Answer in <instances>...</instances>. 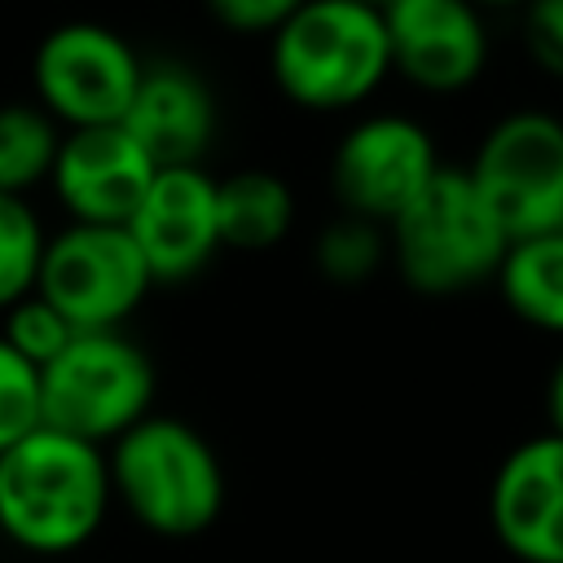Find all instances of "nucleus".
Listing matches in <instances>:
<instances>
[{
	"label": "nucleus",
	"instance_id": "17",
	"mask_svg": "<svg viewBox=\"0 0 563 563\" xmlns=\"http://www.w3.org/2000/svg\"><path fill=\"white\" fill-rule=\"evenodd\" d=\"M57 145H62V128L35 101H4L0 106V194L26 198L35 185H44L53 172Z\"/></svg>",
	"mask_w": 563,
	"mask_h": 563
},
{
	"label": "nucleus",
	"instance_id": "18",
	"mask_svg": "<svg viewBox=\"0 0 563 563\" xmlns=\"http://www.w3.org/2000/svg\"><path fill=\"white\" fill-rule=\"evenodd\" d=\"M44 242L48 233L31 202L18 194H0V312L35 290Z\"/></svg>",
	"mask_w": 563,
	"mask_h": 563
},
{
	"label": "nucleus",
	"instance_id": "10",
	"mask_svg": "<svg viewBox=\"0 0 563 563\" xmlns=\"http://www.w3.org/2000/svg\"><path fill=\"white\" fill-rule=\"evenodd\" d=\"M123 229L141 251L154 286L198 277L220 251L216 180L202 167H158Z\"/></svg>",
	"mask_w": 563,
	"mask_h": 563
},
{
	"label": "nucleus",
	"instance_id": "5",
	"mask_svg": "<svg viewBox=\"0 0 563 563\" xmlns=\"http://www.w3.org/2000/svg\"><path fill=\"white\" fill-rule=\"evenodd\" d=\"M154 361L123 330L75 334L40 369V427L84 444H114L154 409Z\"/></svg>",
	"mask_w": 563,
	"mask_h": 563
},
{
	"label": "nucleus",
	"instance_id": "25",
	"mask_svg": "<svg viewBox=\"0 0 563 563\" xmlns=\"http://www.w3.org/2000/svg\"><path fill=\"white\" fill-rule=\"evenodd\" d=\"M471 4H475V9H515V4L523 9L528 0H471Z\"/></svg>",
	"mask_w": 563,
	"mask_h": 563
},
{
	"label": "nucleus",
	"instance_id": "11",
	"mask_svg": "<svg viewBox=\"0 0 563 563\" xmlns=\"http://www.w3.org/2000/svg\"><path fill=\"white\" fill-rule=\"evenodd\" d=\"M387 62L413 88L462 92L484 75L488 31L471 0H387Z\"/></svg>",
	"mask_w": 563,
	"mask_h": 563
},
{
	"label": "nucleus",
	"instance_id": "22",
	"mask_svg": "<svg viewBox=\"0 0 563 563\" xmlns=\"http://www.w3.org/2000/svg\"><path fill=\"white\" fill-rule=\"evenodd\" d=\"M523 44H528V57L563 79V0H528L523 4Z\"/></svg>",
	"mask_w": 563,
	"mask_h": 563
},
{
	"label": "nucleus",
	"instance_id": "23",
	"mask_svg": "<svg viewBox=\"0 0 563 563\" xmlns=\"http://www.w3.org/2000/svg\"><path fill=\"white\" fill-rule=\"evenodd\" d=\"M303 0H207L211 18L242 35H273Z\"/></svg>",
	"mask_w": 563,
	"mask_h": 563
},
{
	"label": "nucleus",
	"instance_id": "16",
	"mask_svg": "<svg viewBox=\"0 0 563 563\" xmlns=\"http://www.w3.org/2000/svg\"><path fill=\"white\" fill-rule=\"evenodd\" d=\"M493 282L519 321L563 334V229L510 242Z\"/></svg>",
	"mask_w": 563,
	"mask_h": 563
},
{
	"label": "nucleus",
	"instance_id": "19",
	"mask_svg": "<svg viewBox=\"0 0 563 563\" xmlns=\"http://www.w3.org/2000/svg\"><path fill=\"white\" fill-rule=\"evenodd\" d=\"M378 260H383V224H369L347 211L334 224H325L317 242V268L339 286L365 282L378 268Z\"/></svg>",
	"mask_w": 563,
	"mask_h": 563
},
{
	"label": "nucleus",
	"instance_id": "15",
	"mask_svg": "<svg viewBox=\"0 0 563 563\" xmlns=\"http://www.w3.org/2000/svg\"><path fill=\"white\" fill-rule=\"evenodd\" d=\"M295 194L277 172L242 167L216 180V224L220 246L233 251H268L290 233Z\"/></svg>",
	"mask_w": 563,
	"mask_h": 563
},
{
	"label": "nucleus",
	"instance_id": "2",
	"mask_svg": "<svg viewBox=\"0 0 563 563\" xmlns=\"http://www.w3.org/2000/svg\"><path fill=\"white\" fill-rule=\"evenodd\" d=\"M110 497L158 537H198L224 510V466L202 431L150 413L123 431L110 453Z\"/></svg>",
	"mask_w": 563,
	"mask_h": 563
},
{
	"label": "nucleus",
	"instance_id": "26",
	"mask_svg": "<svg viewBox=\"0 0 563 563\" xmlns=\"http://www.w3.org/2000/svg\"><path fill=\"white\" fill-rule=\"evenodd\" d=\"M361 4H374V9H383V4H387V0H361Z\"/></svg>",
	"mask_w": 563,
	"mask_h": 563
},
{
	"label": "nucleus",
	"instance_id": "4",
	"mask_svg": "<svg viewBox=\"0 0 563 563\" xmlns=\"http://www.w3.org/2000/svg\"><path fill=\"white\" fill-rule=\"evenodd\" d=\"M506 246V233L457 167H440L427 189L387 224L396 273L418 295H462L493 282Z\"/></svg>",
	"mask_w": 563,
	"mask_h": 563
},
{
	"label": "nucleus",
	"instance_id": "14",
	"mask_svg": "<svg viewBox=\"0 0 563 563\" xmlns=\"http://www.w3.org/2000/svg\"><path fill=\"white\" fill-rule=\"evenodd\" d=\"M154 167H202L216 136V97L207 79L180 62L141 66L136 92L119 123Z\"/></svg>",
	"mask_w": 563,
	"mask_h": 563
},
{
	"label": "nucleus",
	"instance_id": "3",
	"mask_svg": "<svg viewBox=\"0 0 563 563\" xmlns=\"http://www.w3.org/2000/svg\"><path fill=\"white\" fill-rule=\"evenodd\" d=\"M268 66L277 88L303 110L361 106L391 75L383 9L361 0H303L268 35Z\"/></svg>",
	"mask_w": 563,
	"mask_h": 563
},
{
	"label": "nucleus",
	"instance_id": "24",
	"mask_svg": "<svg viewBox=\"0 0 563 563\" xmlns=\"http://www.w3.org/2000/svg\"><path fill=\"white\" fill-rule=\"evenodd\" d=\"M545 405H550V431L563 435V356L550 374V391H545Z\"/></svg>",
	"mask_w": 563,
	"mask_h": 563
},
{
	"label": "nucleus",
	"instance_id": "8",
	"mask_svg": "<svg viewBox=\"0 0 563 563\" xmlns=\"http://www.w3.org/2000/svg\"><path fill=\"white\" fill-rule=\"evenodd\" d=\"M154 290V277L119 224H66L44 242L35 295L48 299L75 334L123 330Z\"/></svg>",
	"mask_w": 563,
	"mask_h": 563
},
{
	"label": "nucleus",
	"instance_id": "6",
	"mask_svg": "<svg viewBox=\"0 0 563 563\" xmlns=\"http://www.w3.org/2000/svg\"><path fill=\"white\" fill-rule=\"evenodd\" d=\"M462 172L506 242L563 229V119L545 110L497 119Z\"/></svg>",
	"mask_w": 563,
	"mask_h": 563
},
{
	"label": "nucleus",
	"instance_id": "21",
	"mask_svg": "<svg viewBox=\"0 0 563 563\" xmlns=\"http://www.w3.org/2000/svg\"><path fill=\"white\" fill-rule=\"evenodd\" d=\"M40 427V369L0 339V453Z\"/></svg>",
	"mask_w": 563,
	"mask_h": 563
},
{
	"label": "nucleus",
	"instance_id": "13",
	"mask_svg": "<svg viewBox=\"0 0 563 563\" xmlns=\"http://www.w3.org/2000/svg\"><path fill=\"white\" fill-rule=\"evenodd\" d=\"M488 519L519 563H563V435H532L501 457Z\"/></svg>",
	"mask_w": 563,
	"mask_h": 563
},
{
	"label": "nucleus",
	"instance_id": "7",
	"mask_svg": "<svg viewBox=\"0 0 563 563\" xmlns=\"http://www.w3.org/2000/svg\"><path fill=\"white\" fill-rule=\"evenodd\" d=\"M141 66L145 62L114 26L62 22L35 44V57H31L35 97L31 101L62 132L123 123Z\"/></svg>",
	"mask_w": 563,
	"mask_h": 563
},
{
	"label": "nucleus",
	"instance_id": "1",
	"mask_svg": "<svg viewBox=\"0 0 563 563\" xmlns=\"http://www.w3.org/2000/svg\"><path fill=\"white\" fill-rule=\"evenodd\" d=\"M106 449L35 427L0 453V532L31 554L88 545L110 510Z\"/></svg>",
	"mask_w": 563,
	"mask_h": 563
},
{
	"label": "nucleus",
	"instance_id": "12",
	"mask_svg": "<svg viewBox=\"0 0 563 563\" xmlns=\"http://www.w3.org/2000/svg\"><path fill=\"white\" fill-rule=\"evenodd\" d=\"M154 172L158 167L145 158V150L119 123H106V128L62 132L48 185L62 211L70 216V224H119L123 229L136 202L145 198Z\"/></svg>",
	"mask_w": 563,
	"mask_h": 563
},
{
	"label": "nucleus",
	"instance_id": "20",
	"mask_svg": "<svg viewBox=\"0 0 563 563\" xmlns=\"http://www.w3.org/2000/svg\"><path fill=\"white\" fill-rule=\"evenodd\" d=\"M0 339H4L22 361H31L35 369H44V365L75 339V330H70V321H66L48 299H40V295L31 290L26 299H18L13 308L0 312Z\"/></svg>",
	"mask_w": 563,
	"mask_h": 563
},
{
	"label": "nucleus",
	"instance_id": "9",
	"mask_svg": "<svg viewBox=\"0 0 563 563\" xmlns=\"http://www.w3.org/2000/svg\"><path fill=\"white\" fill-rule=\"evenodd\" d=\"M431 132L405 114L356 119L330 158V185L347 216L391 224L440 172Z\"/></svg>",
	"mask_w": 563,
	"mask_h": 563
}]
</instances>
